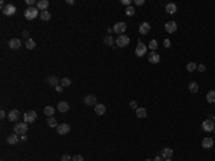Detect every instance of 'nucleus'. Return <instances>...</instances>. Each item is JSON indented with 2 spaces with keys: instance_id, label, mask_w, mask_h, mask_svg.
Listing matches in <instances>:
<instances>
[{
  "instance_id": "obj_1",
  "label": "nucleus",
  "mask_w": 215,
  "mask_h": 161,
  "mask_svg": "<svg viewBox=\"0 0 215 161\" xmlns=\"http://www.w3.org/2000/svg\"><path fill=\"white\" fill-rule=\"evenodd\" d=\"M39 15H40V10H39L37 7H27V9L25 10V18H26L27 20H33V19H36Z\"/></svg>"
},
{
  "instance_id": "obj_2",
  "label": "nucleus",
  "mask_w": 215,
  "mask_h": 161,
  "mask_svg": "<svg viewBox=\"0 0 215 161\" xmlns=\"http://www.w3.org/2000/svg\"><path fill=\"white\" fill-rule=\"evenodd\" d=\"M129 42H131V39L126 35H119L116 38V46L118 48H126L129 45Z\"/></svg>"
},
{
  "instance_id": "obj_3",
  "label": "nucleus",
  "mask_w": 215,
  "mask_h": 161,
  "mask_svg": "<svg viewBox=\"0 0 215 161\" xmlns=\"http://www.w3.org/2000/svg\"><path fill=\"white\" fill-rule=\"evenodd\" d=\"M27 122H17L16 125H15V134H17V135H23V134H26L27 132Z\"/></svg>"
},
{
  "instance_id": "obj_4",
  "label": "nucleus",
  "mask_w": 215,
  "mask_h": 161,
  "mask_svg": "<svg viewBox=\"0 0 215 161\" xmlns=\"http://www.w3.org/2000/svg\"><path fill=\"white\" fill-rule=\"evenodd\" d=\"M114 32H115L118 36H119V35H125V32H126V23H125V22H118V23H115Z\"/></svg>"
},
{
  "instance_id": "obj_5",
  "label": "nucleus",
  "mask_w": 215,
  "mask_h": 161,
  "mask_svg": "<svg viewBox=\"0 0 215 161\" xmlns=\"http://www.w3.org/2000/svg\"><path fill=\"white\" fill-rule=\"evenodd\" d=\"M36 118H37L36 111H27V112H25V115H23V119H25V122H27V124L35 122Z\"/></svg>"
},
{
  "instance_id": "obj_6",
  "label": "nucleus",
  "mask_w": 215,
  "mask_h": 161,
  "mask_svg": "<svg viewBox=\"0 0 215 161\" xmlns=\"http://www.w3.org/2000/svg\"><path fill=\"white\" fill-rule=\"evenodd\" d=\"M202 129L204 131H206V132H212L214 129H215V122L212 121V119H205L204 122H202Z\"/></svg>"
},
{
  "instance_id": "obj_7",
  "label": "nucleus",
  "mask_w": 215,
  "mask_h": 161,
  "mask_svg": "<svg viewBox=\"0 0 215 161\" xmlns=\"http://www.w3.org/2000/svg\"><path fill=\"white\" fill-rule=\"evenodd\" d=\"M146 48H148V46L139 40V42H138V46H136V51H135V55H136L138 58H142V56L146 53Z\"/></svg>"
},
{
  "instance_id": "obj_8",
  "label": "nucleus",
  "mask_w": 215,
  "mask_h": 161,
  "mask_svg": "<svg viewBox=\"0 0 215 161\" xmlns=\"http://www.w3.org/2000/svg\"><path fill=\"white\" fill-rule=\"evenodd\" d=\"M56 131H57L59 135H66V134L70 132V125L69 124H60V125H57Z\"/></svg>"
},
{
  "instance_id": "obj_9",
  "label": "nucleus",
  "mask_w": 215,
  "mask_h": 161,
  "mask_svg": "<svg viewBox=\"0 0 215 161\" xmlns=\"http://www.w3.org/2000/svg\"><path fill=\"white\" fill-rule=\"evenodd\" d=\"M16 6L15 5H12V3H9V5H6L5 6V9H3V15H6V16H13L15 13H16Z\"/></svg>"
},
{
  "instance_id": "obj_10",
  "label": "nucleus",
  "mask_w": 215,
  "mask_h": 161,
  "mask_svg": "<svg viewBox=\"0 0 215 161\" xmlns=\"http://www.w3.org/2000/svg\"><path fill=\"white\" fill-rule=\"evenodd\" d=\"M20 46H22V42H20V39H17V38H13V39H10V40H9V48H10V49H13V51H17V49H20Z\"/></svg>"
},
{
  "instance_id": "obj_11",
  "label": "nucleus",
  "mask_w": 215,
  "mask_h": 161,
  "mask_svg": "<svg viewBox=\"0 0 215 161\" xmlns=\"http://www.w3.org/2000/svg\"><path fill=\"white\" fill-rule=\"evenodd\" d=\"M83 102H85V105H87V106H95V105L97 104L95 95H86L85 99H83Z\"/></svg>"
},
{
  "instance_id": "obj_12",
  "label": "nucleus",
  "mask_w": 215,
  "mask_h": 161,
  "mask_svg": "<svg viewBox=\"0 0 215 161\" xmlns=\"http://www.w3.org/2000/svg\"><path fill=\"white\" fill-rule=\"evenodd\" d=\"M149 32H151V25H149L148 22L141 23V26H139V33H141L142 36H145V35H148Z\"/></svg>"
},
{
  "instance_id": "obj_13",
  "label": "nucleus",
  "mask_w": 215,
  "mask_h": 161,
  "mask_svg": "<svg viewBox=\"0 0 215 161\" xmlns=\"http://www.w3.org/2000/svg\"><path fill=\"white\" fill-rule=\"evenodd\" d=\"M176 29H178V26H176V23H175L174 20L165 23V30H166L168 33H174V32H176Z\"/></svg>"
},
{
  "instance_id": "obj_14",
  "label": "nucleus",
  "mask_w": 215,
  "mask_h": 161,
  "mask_svg": "<svg viewBox=\"0 0 215 161\" xmlns=\"http://www.w3.org/2000/svg\"><path fill=\"white\" fill-rule=\"evenodd\" d=\"M148 61H149L151 63H159L161 56H159V53H156V52H149V53H148Z\"/></svg>"
},
{
  "instance_id": "obj_15",
  "label": "nucleus",
  "mask_w": 215,
  "mask_h": 161,
  "mask_svg": "<svg viewBox=\"0 0 215 161\" xmlns=\"http://www.w3.org/2000/svg\"><path fill=\"white\" fill-rule=\"evenodd\" d=\"M19 141H20V135H17V134H15V132L7 137V144H9V145H16Z\"/></svg>"
},
{
  "instance_id": "obj_16",
  "label": "nucleus",
  "mask_w": 215,
  "mask_h": 161,
  "mask_svg": "<svg viewBox=\"0 0 215 161\" xmlns=\"http://www.w3.org/2000/svg\"><path fill=\"white\" fill-rule=\"evenodd\" d=\"M103 43H105V45H108V46H112L114 49L116 48V46H115L116 39H114V38H112V35H106V36L103 38Z\"/></svg>"
},
{
  "instance_id": "obj_17",
  "label": "nucleus",
  "mask_w": 215,
  "mask_h": 161,
  "mask_svg": "<svg viewBox=\"0 0 215 161\" xmlns=\"http://www.w3.org/2000/svg\"><path fill=\"white\" fill-rule=\"evenodd\" d=\"M69 109H70V105H69L66 101H60V102L57 104V111H59V112H63V114H65V112H67Z\"/></svg>"
},
{
  "instance_id": "obj_18",
  "label": "nucleus",
  "mask_w": 215,
  "mask_h": 161,
  "mask_svg": "<svg viewBox=\"0 0 215 161\" xmlns=\"http://www.w3.org/2000/svg\"><path fill=\"white\" fill-rule=\"evenodd\" d=\"M9 121H13V122H16L19 118H20V112L17 111V109H12L10 112H9Z\"/></svg>"
},
{
  "instance_id": "obj_19",
  "label": "nucleus",
  "mask_w": 215,
  "mask_h": 161,
  "mask_svg": "<svg viewBox=\"0 0 215 161\" xmlns=\"http://www.w3.org/2000/svg\"><path fill=\"white\" fill-rule=\"evenodd\" d=\"M106 112V106L103 104H96L95 105V114L96 115H105Z\"/></svg>"
},
{
  "instance_id": "obj_20",
  "label": "nucleus",
  "mask_w": 215,
  "mask_h": 161,
  "mask_svg": "<svg viewBox=\"0 0 215 161\" xmlns=\"http://www.w3.org/2000/svg\"><path fill=\"white\" fill-rule=\"evenodd\" d=\"M212 145H214V138L205 137L202 139V148H212Z\"/></svg>"
},
{
  "instance_id": "obj_21",
  "label": "nucleus",
  "mask_w": 215,
  "mask_h": 161,
  "mask_svg": "<svg viewBox=\"0 0 215 161\" xmlns=\"http://www.w3.org/2000/svg\"><path fill=\"white\" fill-rule=\"evenodd\" d=\"M36 7H37L40 12H45V10L49 7V2H47V0H39L37 5H36Z\"/></svg>"
},
{
  "instance_id": "obj_22",
  "label": "nucleus",
  "mask_w": 215,
  "mask_h": 161,
  "mask_svg": "<svg viewBox=\"0 0 215 161\" xmlns=\"http://www.w3.org/2000/svg\"><path fill=\"white\" fill-rule=\"evenodd\" d=\"M46 82H47V85H50V86H57L59 85V82H60V79H57L56 76H49V78H46Z\"/></svg>"
},
{
  "instance_id": "obj_23",
  "label": "nucleus",
  "mask_w": 215,
  "mask_h": 161,
  "mask_svg": "<svg viewBox=\"0 0 215 161\" xmlns=\"http://www.w3.org/2000/svg\"><path fill=\"white\" fill-rule=\"evenodd\" d=\"M165 10H166V13H169V15H175V13H176V5H175V3H168V5L165 6Z\"/></svg>"
},
{
  "instance_id": "obj_24",
  "label": "nucleus",
  "mask_w": 215,
  "mask_h": 161,
  "mask_svg": "<svg viewBox=\"0 0 215 161\" xmlns=\"http://www.w3.org/2000/svg\"><path fill=\"white\" fill-rule=\"evenodd\" d=\"M43 112H45V115H47V118H49V117H53V115H55V108L50 106V105H47V106H45Z\"/></svg>"
},
{
  "instance_id": "obj_25",
  "label": "nucleus",
  "mask_w": 215,
  "mask_h": 161,
  "mask_svg": "<svg viewBox=\"0 0 215 161\" xmlns=\"http://www.w3.org/2000/svg\"><path fill=\"white\" fill-rule=\"evenodd\" d=\"M135 114H136V117H138V118H145V117L148 115L146 108H138V109L135 111Z\"/></svg>"
},
{
  "instance_id": "obj_26",
  "label": "nucleus",
  "mask_w": 215,
  "mask_h": 161,
  "mask_svg": "<svg viewBox=\"0 0 215 161\" xmlns=\"http://www.w3.org/2000/svg\"><path fill=\"white\" fill-rule=\"evenodd\" d=\"M172 154H174V151H172L171 148H168V147H166V148H164V150H162V154H161V155L166 160V158H171V157H172Z\"/></svg>"
},
{
  "instance_id": "obj_27",
  "label": "nucleus",
  "mask_w": 215,
  "mask_h": 161,
  "mask_svg": "<svg viewBox=\"0 0 215 161\" xmlns=\"http://www.w3.org/2000/svg\"><path fill=\"white\" fill-rule=\"evenodd\" d=\"M206 102L215 104V91H209V92L206 94Z\"/></svg>"
},
{
  "instance_id": "obj_28",
  "label": "nucleus",
  "mask_w": 215,
  "mask_h": 161,
  "mask_svg": "<svg viewBox=\"0 0 215 161\" xmlns=\"http://www.w3.org/2000/svg\"><path fill=\"white\" fill-rule=\"evenodd\" d=\"M188 89H189L192 94H196V92H198V89H199V85H198L196 82H191V84L188 85Z\"/></svg>"
},
{
  "instance_id": "obj_29",
  "label": "nucleus",
  "mask_w": 215,
  "mask_h": 161,
  "mask_svg": "<svg viewBox=\"0 0 215 161\" xmlns=\"http://www.w3.org/2000/svg\"><path fill=\"white\" fill-rule=\"evenodd\" d=\"M47 125L52 127V128H57L59 124H57V121H56L55 117H49V118H47Z\"/></svg>"
},
{
  "instance_id": "obj_30",
  "label": "nucleus",
  "mask_w": 215,
  "mask_h": 161,
  "mask_svg": "<svg viewBox=\"0 0 215 161\" xmlns=\"http://www.w3.org/2000/svg\"><path fill=\"white\" fill-rule=\"evenodd\" d=\"M50 18H52V15H50L47 10H45V12H40V19H42L43 22H47V20H50Z\"/></svg>"
},
{
  "instance_id": "obj_31",
  "label": "nucleus",
  "mask_w": 215,
  "mask_h": 161,
  "mask_svg": "<svg viewBox=\"0 0 215 161\" xmlns=\"http://www.w3.org/2000/svg\"><path fill=\"white\" fill-rule=\"evenodd\" d=\"M198 69V65L195 63V62H189L188 65H186V71L188 72H194V71H196Z\"/></svg>"
},
{
  "instance_id": "obj_32",
  "label": "nucleus",
  "mask_w": 215,
  "mask_h": 161,
  "mask_svg": "<svg viewBox=\"0 0 215 161\" xmlns=\"http://www.w3.org/2000/svg\"><path fill=\"white\" fill-rule=\"evenodd\" d=\"M148 48L151 49V52H155V51H156V48H158V42H156L155 39H152V40L149 42V45H148Z\"/></svg>"
},
{
  "instance_id": "obj_33",
  "label": "nucleus",
  "mask_w": 215,
  "mask_h": 161,
  "mask_svg": "<svg viewBox=\"0 0 215 161\" xmlns=\"http://www.w3.org/2000/svg\"><path fill=\"white\" fill-rule=\"evenodd\" d=\"M70 84H72V81H70L69 78H63V79H60V85H62L63 88H67V86H70Z\"/></svg>"
},
{
  "instance_id": "obj_34",
  "label": "nucleus",
  "mask_w": 215,
  "mask_h": 161,
  "mask_svg": "<svg viewBox=\"0 0 215 161\" xmlns=\"http://www.w3.org/2000/svg\"><path fill=\"white\" fill-rule=\"evenodd\" d=\"M26 48H27V49H35V48H36V42H35L33 39L26 40Z\"/></svg>"
},
{
  "instance_id": "obj_35",
  "label": "nucleus",
  "mask_w": 215,
  "mask_h": 161,
  "mask_svg": "<svg viewBox=\"0 0 215 161\" xmlns=\"http://www.w3.org/2000/svg\"><path fill=\"white\" fill-rule=\"evenodd\" d=\"M125 13H126V15H128L129 18H132V16L135 15V7H134V6H129V7H126Z\"/></svg>"
},
{
  "instance_id": "obj_36",
  "label": "nucleus",
  "mask_w": 215,
  "mask_h": 161,
  "mask_svg": "<svg viewBox=\"0 0 215 161\" xmlns=\"http://www.w3.org/2000/svg\"><path fill=\"white\" fill-rule=\"evenodd\" d=\"M129 108L136 111V109L139 108V106H138V102H136V101H131V102H129Z\"/></svg>"
},
{
  "instance_id": "obj_37",
  "label": "nucleus",
  "mask_w": 215,
  "mask_h": 161,
  "mask_svg": "<svg viewBox=\"0 0 215 161\" xmlns=\"http://www.w3.org/2000/svg\"><path fill=\"white\" fill-rule=\"evenodd\" d=\"M62 161H72V157L69 154H63L62 155Z\"/></svg>"
},
{
  "instance_id": "obj_38",
  "label": "nucleus",
  "mask_w": 215,
  "mask_h": 161,
  "mask_svg": "<svg viewBox=\"0 0 215 161\" xmlns=\"http://www.w3.org/2000/svg\"><path fill=\"white\" fill-rule=\"evenodd\" d=\"M131 0H121V5H124V6H126V7H129L131 6Z\"/></svg>"
},
{
  "instance_id": "obj_39",
  "label": "nucleus",
  "mask_w": 215,
  "mask_h": 161,
  "mask_svg": "<svg viewBox=\"0 0 215 161\" xmlns=\"http://www.w3.org/2000/svg\"><path fill=\"white\" fill-rule=\"evenodd\" d=\"M72 161H83V157L82 155H75V157H72Z\"/></svg>"
},
{
  "instance_id": "obj_40",
  "label": "nucleus",
  "mask_w": 215,
  "mask_h": 161,
  "mask_svg": "<svg viewBox=\"0 0 215 161\" xmlns=\"http://www.w3.org/2000/svg\"><path fill=\"white\" fill-rule=\"evenodd\" d=\"M22 36H23V38H25L26 40H29V39H30V38H29V32H27V30H23V33H22Z\"/></svg>"
},
{
  "instance_id": "obj_41",
  "label": "nucleus",
  "mask_w": 215,
  "mask_h": 161,
  "mask_svg": "<svg viewBox=\"0 0 215 161\" xmlns=\"http://www.w3.org/2000/svg\"><path fill=\"white\" fill-rule=\"evenodd\" d=\"M152 161H165V158H164L162 155H156V157H155Z\"/></svg>"
},
{
  "instance_id": "obj_42",
  "label": "nucleus",
  "mask_w": 215,
  "mask_h": 161,
  "mask_svg": "<svg viewBox=\"0 0 215 161\" xmlns=\"http://www.w3.org/2000/svg\"><path fill=\"white\" fill-rule=\"evenodd\" d=\"M164 46H165V48H169V46H171V40H169V39H165V40H164Z\"/></svg>"
},
{
  "instance_id": "obj_43",
  "label": "nucleus",
  "mask_w": 215,
  "mask_h": 161,
  "mask_svg": "<svg viewBox=\"0 0 215 161\" xmlns=\"http://www.w3.org/2000/svg\"><path fill=\"white\" fill-rule=\"evenodd\" d=\"M145 2H144V0H135V6H142Z\"/></svg>"
},
{
  "instance_id": "obj_44",
  "label": "nucleus",
  "mask_w": 215,
  "mask_h": 161,
  "mask_svg": "<svg viewBox=\"0 0 215 161\" xmlns=\"http://www.w3.org/2000/svg\"><path fill=\"white\" fill-rule=\"evenodd\" d=\"M6 117H7V114H6V111H3V109H2V111H0V118H2V119H3V118H6Z\"/></svg>"
},
{
  "instance_id": "obj_45",
  "label": "nucleus",
  "mask_w": 215,
  "mask_h": 161,
  "mask_svg": "<svg viewBox=\"0 0 215 161\" xmlns=\"http://www.w3.org/2000/svg\"><path fill=\"white\" fill-rule=\"evenodd\" d=\"M206 68H205V65H198V69L196 71H199V72H204Z\"/></svg>"
},
{
  "instance_id": "obj_46",
  "label": "nucleus",
  "mask_w": 215,
  "mask_h": 161,
  "mask_svg": "<svg viewBox=\"0 0 215 161\" xmlns=\"http://www.w3.org/2000/svg\"><path fill=\"white\" fill-rule=\"evenodd\" d=\"M27 138H29V137H27L26 134H23V135H20V139H22V141H27Z\"/></svg>"
},
{
  "instance_id": "obj_47",
  "label": "nucleus",
  "mask_w": 215,
  "mask_h": 161,
  "mask_svg": "<svg viewBox=\"0 0 215 161\" xmlns=\"http://www.w3.org/2000/svg\"><path fill=\"white\" fill-rule=\"evenodd\" d=\"M66 3H67L69 6H73V5H75V0H66Z\"/></svg>"
},
{
  "instance_id": "obj_48",
  "label": "nucleus",
  "mask_w": 215,
  "mask_h": 161,
  "mask_svg": "<svg viewBox=\"0 0 215 161\" xmlns=\"http://www.w3.org/2000/svg\"><path fill=\"white\" fill-rule=\"evenodd\" d=\"M56 91H57V92H62V91H63V86H62V85H57V86H56Z\"/></svg>"
},
{
  "instance_id": "obj_49",
  "label": "nucleus",
  "mask_w": 215,
  "mask_h": 161,
  "mask_svg": "<svg viewBox=\"0 0 215 161\" xmlns=\"http://www.w3.org/2000/svg\"><path fill=\"white\" fill-rule=\"evenodd\" d=\"M165 161H172V160H171V158H166V160H165Z\"/></svg>"
},
{
  "instance_id": "obj_50",
  "label": "nucleus",
  "mask_w": 215,
  "mask_h": 161,
  "mask_svg": "<svg viewBox=\"0 0 215 161\" xmlns=\"http://www.w3.org/2000/svg\"><path fill=\"white\" fill-rule=\"evenodd\" d=\"M145 161H152V160H149V158H146V160H145Z\"/></svg>"
},
{
  "instance_id": "obj_51",
  "label": "nucleus",
  "mask_w": 215,
  "mask_h": 161,
  "mask_svg": "<svg viewBox=\"0 0 215 161\" xmlns=\"http://www.w3.org/2000/svg\"><path fill=\"white\" fill-rule=\"evenodd\" d=\"M212 121H214V122H215V115H214V118H212Z\"/></svg>"
}]
</instances>
